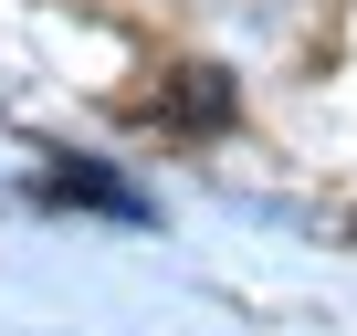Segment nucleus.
Returning <instances> with one entry per match:
<instances>
[{
	"label": "nucleus",
	"mask_w": 357,
	"mask_h": 336,
	"mask_svg": "<svg viewBox=\"0 0 357 336\" xmlns=\"http://www.w3.org/2000/svg\"><path fill=\"white\" fill-rule=\"evenodd\" d=\"M43 200H84V211H116V221H147V200H137L126 179H105L95 158H63L53 179H43Z\"/></svg>",
	"instance_id": "obj_1"
},
{
	"label": "nucleus",
	"mask_w": 357,
	"mask_h": 336,
	"mask_svg": "<svg viewBox=\"0 0 357 336\" xmlns=\"http://www.w3.org/2000/svg\"><path fill=\"white\" fill-rule=\"evenodd\" d=\"M168 116L190 126V137H211V126L231 116V74H221V63H190V74L168 84Z\"/></svg>",
	"instance_id": "obj_2"
}]
</instances>
